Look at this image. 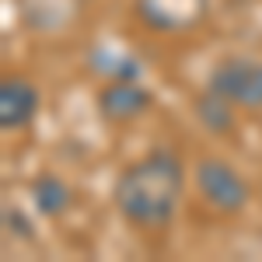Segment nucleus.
I'll return each mask as SVG.
<instances>
[{
	"mask_svg": "<svg viewBox=\"0 0 262 262\" xmlns=\"http://www.w3.org/2000/svg\"><path fill=\"white\" fill-rule=\"evenodd\" d=\"M185 164L171 147H154L129 161L112 182L116 213L137 231H164L182 210Z\"/></svg>",
	"mask_w": 262,
	"mask_h": 262,
	"instance_id": "f257e3e1",
	"label": "nucleus"
},
{
	"mask_svg": "<svg viewBox=\"0 0 262 262\" xmlns=\"http://www.w3.org/2000/svg\"><path fill=\"white\" fill-rule=\"evenodd\" d=\"M192 179H196L200 200L206 203L213 213H221V217L242 213L245 206H248V200H252L248 179H245L231 161H224V158H200Z\"/></svg>",
	"mask_w": 262,
	"mask_h": 262,
	"instance_id": "f03ea898",
	"label": "nucleus"
},
{
	"mask_svg": "<svg viewBox=\"0 0 262 262\" xmlns=\"http://www.w3.org/2000/svg\"><path fill=\"white\" fill-rule=\"evenodd\" d=\"M206 88L217 91L245 112H262V60L259 56H224L213 63Z\"/></svg>",
	"mask_w": 262,
	"mask_h": 262,
	"instance_id": "7ed1b4c3",
	"label": "nucleus"
},
{
	"mask_svg": "<svg viewBox=\"0 0 262 262\" xmlns=\"http://www.w3.org/2000/svg\"><path fill=\"white\" fill-rule=\"evenodd\" d=\"M206 7L210 0H133L137 21L161 35H179L196 28L206 18Z\"/></svg>",
	"mask_w": 262,
	"mask_h": 262,
	"instance_id": "20e7f679",
	"label": "nucleus"
},
{
	"mask_svg": "<svg viewBox=\"0 0 262 262\" xmlns=\"http://www.w3.org/2000/svg\"><path fill=\"white\" fill-rule=\"evenodd\" d=\"M95 105H98V116L105 122L119 126V122H133V119H140L143 112H150L154 108V91H147L140 84V77H133V81H108L98 91Z\"/></svg>",
	"mask_w": 262,
	"mask_h": 262,
	"instance_id": "39448f33",
	"label": "nucleus"
},
{
	"mask_svg": "<svg viewBox=\"0 0 262 262\" xmlns=\"http://www.w3.org/2000/svg\"><path fill=\"white\" fill-rule=\"evenodd\" d=\"M39 88L25 77H4L0 81V129L4 133H14L25 129L28 122L39 116Z\"/></svg>",
	"mask_w": 262,
	"mask_h": 262,
	"instance_id": "423d86ee",
	"label": "nucleus"
},
{
	"mask_svg": "<svg viewBox=\"0 0 262 262\" xmlns=\"http://www.w3.org/2000/svg\"><path fill=\"white\" fill-rule=\"evenodd\" d=\"M28 196H32V206H35L39 217L56 221V217H63V213L70 210V203H74V189L67 185L63 175H56V171H42V175L32 179Z\"/></svg>",
	"mask_w": 262,
	"mask_h": 262,
	"instance_id": "0eeeda50",
	"label": "nucleus"
},
{
	"mask_svg": "<svg viewBox=\"0 0 262 262\" xmlns=\"http://www.w3.org/2000/svg\"><path fill=\"white\" fill-rule=\"evenodd\" d=\"M234 112H238V105H231V101L217 95V91H210V88H203L200 95L192 98V116L200 122L206 133H213V137H227L231 129H234Z\"/></svg>",
	"mask_w": 262,
	"mask_h": 262,
	"instance_id": "6e6552de",
	"label": "nucleus"
},
{
	"mask_svg": "<svg viewBox=\"0 0 262 262\" xmlns=\"http://www.w3.org/2000/svg\"><path fill=\"white\" fill-rule=\"evenodd\" d=\"M91 70L101 74L105 81H133V77H140V63L133 60V56H126L119 49H112V46H98V49H91Z\"/></svg>",
	"mask_w": 262,
	"mask_h": 262,
	"instance_id": "1a4fd4ad",
	"label": "nucleus"
},
{
	"mask_svg": "<svg viewBox=\"0 0 262 262\" xmlns=\"http://www.w3.org/2000/svg\"><path fill=\"white\" fill-rule=\"evenodd\" d=\"M4 227L11 231V234H18L21 242H32V224H28V217L21 213L18 206H4Z\"/></svg>",
	"mask_w": 262,
	"mask_h": 262,
	"instance_id": "9d476101",
	"label": "nucleus"
}]
</instances>
